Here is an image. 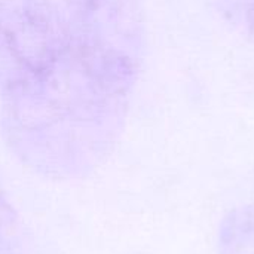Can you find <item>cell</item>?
Returning a JSON list of instances; mask_svg holds the SVG:
<instances>
[{"mask_svg": "<svg viewBox=\"0 0 254 254\" xmlns=\"http://www.w3.org/2000/svg\"><path fill=\"white\" fill-rule=\"evenodd\" d=\"M141 67L64 34L48 65L1 97L4 144L40 176H91L121 140Z\"/></svg>", "mask_w": 254, "mask_h": 254, "instance_id": "cell-1", "label": "cell"}, {"mask_svg": "<svg viewBox=\"0 0 254 254\" xmlns=\"http://www.w3.org/2000/svg\"><path fill=\"white\" fill-rule=\"evenodd\" d=\"M63 40L52 0H0V97L42 71Z\"/></svg>", "mask_w": 254, "mask_h": 254, "instance_id": "cell-2", "label": "cell"}, {"mask_svg": "<svg viewBox=\"0 0 254 254\" xmlns=\"http://www.w3.org/2000/svg\"><path fill=\"white\" fill-rule=\"evenodd\" d=\"M67 37L144 61L146 22L140 0H60Z\"/></svg>", "mask_w": 254, "mask_h": 254, "instance_id": "cell-3", "label": "cell"}, {"mask_svg": "<svg viewBox=\"0 0 254 254\" xmlns=\"http://www.w3.org/2000/svg\"><path fill=\"white\" fill-rule=\"evenodd\" d=\"M219 254H254V204L231 210L219 225Z\"/></svg>", "mask_w": 254, "mask_h": 254, "instance_id": "cell-4", "label": "cell"}, {"mask_svg": "<svg viewBox=\"0 0 254 254\" xmlns=\"http://www.w3.org/2000/svg\"><path fill=\"white\" fill-rule=\"evenodd\" d=\"M0 254H25L24 228L0 183Z\"/></svg>", "mask_w": 254, "mask_h": 254, "instance_id": "cell-5", "label": "cell"}, {"mask_svg": "<svg viewBox=\"0 0 254 254\" xmlns=\"http://www.w3.org/2000/svg\"><path fill=\"white\" fill-rule=\"evenodd\" d=\"M243 21L249 36L254 37V0H244L243 1Z\"/></svg>", "mask_w": 254, "mask_h": 254, "instance_id": "cell-6", "label": "cell"}]
</instances>
